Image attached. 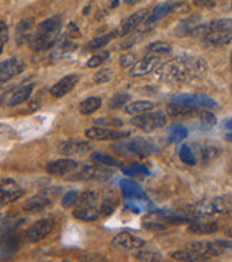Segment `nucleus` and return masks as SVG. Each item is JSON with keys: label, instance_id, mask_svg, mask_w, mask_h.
Wrapping results in <instances>:
<instances>
[{"label": "nucleus", "instance_id": "4", "mask_svg": "<svg viewBox=\"0 0 232 262\" xmlns=\"http://www.w3.org/2000/svg\"><path fill=\"white\" fill-rule=\"evenodd\" d=\"M121 150H124L129 155L146 158L151 156L152 153L156 150V148L152 145L151 140L145 139V138H134V139L121 143Z\"/></svg>", "mask_w": 232, "mask_h": 262}, {"label": "nucleus", "instance_id": "35", "mask_svg": "<svg viewBox=\"0 0 232 262\" xmlns=\"http://www.w3.org/2000/svg\"><path fill=\"white\" fill-rule=\"evenodd\" d=\"M179 159L185 164V165L194 166L197 164V155L194 153V150L188 145H182V148L179 150Z\"/></svg>", "mask_w": 232, "mask_h": 262}, {"label": "nucleus", "instance_id": "22", "mask_svg": "<svg viewBox=\"0 0 232 262\" xmlns=\"http://www.w3.org/2000/svg\"><path fill=\"white\" fill-rule=\"evenodd\" d=\"M206 43L211 46H226L232 42V32L231 30H215L211 32L204 37Z\"/></svg>", "mask_w": 232, "mask_h": 262}, {"label": "nucleus", "instance_id": "38", "mask_svg": "<svg viewBox=\"0 0 232 262\" xmlns=\"http://www.w3.org/2000/svg\"><path fill=\"white\" fill-rule=\"evenodd\" d=\"M116 36V33L113 35H103V36H99V37H95V39H92L89 43H88V49L89 50H99L100 47H103V46H106L113 37Z\"/></svg>", "mask_w": 232, "mask_h": 262}, {"label": "nucleus", "instance_id": "52", "mask_svg": "<svg viewBox=\"0 0 232 262\" xmlns=\"http://www.w3.org/2000/svg\"><path fill=\"white\" fill-rule=\"evenodd\" d=\"M68 35L71 36L72 39L81 37V32H79V27L76 26L75 23H69V26H68Z\"/></svg>", "mask_w": 232, "mask_h": 262}, {"label": "nucleus", "instance_id": "32", "mask_svg": "<svg viewBox=\"0 0 232 262\" xmlns=\"http://www.w3.org/2000/svg\"><path fill=\"white\" fill-rule=\"evenodd\" d=\"M102 106V97L99 96H90L81 102L79 105V112L82 115H90L96 112L99 108Z\"/></svg>", "mask_w": 232, "mask_h": 262}, {"label": "nucleus", "instance_id": "14", "mask_svg": "<svg viewBox=\"0 0 232 262\" xmlns=\"http://www.w3.org/2000/svg\"><path fill=\"white\" fill-rule=\"evenodd\" d=\"M76 169H78V162L73 159H66V158L49 162L46 165V172L52 176H65Z\"/></svg>", "mask_w": 232, "mask_h": 262}, {"label": "nucleus", "instance_id": "28", "mask_svg": "<svg viewBox=\"0 0 232 262\" xmlns=\"http://www.w3.org/2000/svg\"><path fill=\"white\" fill-rule=\"evenodd\" d=\"M155 108V105L149 102V100H135V102H131L125 106V112L128 115H141L145 114V112H149Z\"/></svg>", "mask_w": 232, "mask_h": 262}, {"label": "nucleus", "instance_id": "12", "mask_svg": "<svg viewBox=\"0 0 232 262\" xmlns=\"http://www.w3.org/2000/svg\"><path fill=\"white\" fill-rule=\"evenodd\" d=\"M2 206H5L6 203L18 201L19 198L23 196L25 189H22L13 179H2Z\"/></svg>", "mask_w": 232, "mask_h": 262}, {"label": "nucleus", "instance_id": "8", "mask_svg": "<svg viewBox=\"0 0 232 262\" xmlns=\"http://www.w3.org/2000/svg\"><path fill=\"white\" fill-rule=\"evenodd\" d=\"M187 248L191 249L192 252L204 256L206 261L211 259L212 256H218V255L225 252L222 248H221V245L218 244V241H215V242H211V241H197V242L188 244Z\"/></svg>", "mask_w": 232, "mask_h": 262}, {"label": "nucleus", "instance_id": "19", "mask_svg": "<svg viewBox=\"0 0 232 262\" xmlns=\"http://www.w3.org/2000/svg\"><path fill=\"white\" fill-rule=\"evenodd\" d=\"M59 152L62 155H83L86 152H89L92 146L88 142H82V140H66L59 143Z\"/></svg>", "mask_w": 232, "mask_h": 262}, {"label": "nucleus", "instance_id": "34", "mask_svg": "<svg viewBox=\"0 0 232 262\" xmlns=\"http://www.w3.org/2000/svg\"><path fill=\"white\" fill-rule=\"evenodd\" d=\"M172 258L175 261H185V262H198V261H206L204 256L198 255V253L192 252L191 249H182V251H177V252L172 253Z\"/></svg>", "mask_w": 232, "mask_h": 262}, {"label": "nucleus", "instance_id": "27", "mask_svg": "<svg viewBox=\"0 0 232 262\" xmlns=\"http://www.w3.org/2000/svg\"><path fill=\"white\" fill-rule=\"evenodd\" d=\"M211 206L215 214H229L232 212V196L223 195L211 201Z\"/></svg>", "mask_w": 232, "mask_h": 262}, {"label": "nucleus", "instance_id": "23", "mask_svg": "<svg viewBox=\"0 0 232 262\" xmlns=\"http://www.w3.org/2000/svg\"><path fill=\"white\" fill-rule=\"evenodd\" d=\"M121 188H122V192L125 195L126 199H145L146 198L142 188L131 179H122Z\"/></svg>", "mask_w": 232, "mask_h": 262}, {"label": "nucleus", "instance_id": "6", "mask_svg": "<svg viewBox=\"0 0 232 262\" xmlns=\"http://www.w3.org/2000/svg\"><path fill=\"white\" fill-rule=\"evenodd\" d=\"M54 228V221L50 218L45 219H39L36 221L35 224L32 227L29 228L27 231V241L35 244V242H39L40 239H43L46 236L49 235Z\"/></svg>", "mask_w": 232, "mask_h": 262}, {"label": "nucleus", "instance_id": "45", "mask_svg": "<svg viewBox=\"0 0 232 262\" xmlns=\"http://www.w3.org/2000/svg\"><path fill=\"white\" fill-rule=\"evenodd\" d=\"M112 79V70L110 69H106V68H103V69H99L95 75H93V82L95 83H107L109 80Z\"/></svg>", "mask_w": 232, "mask_h": 262}, {"label": "nucleus", "instance_id": "31", "mask_svg": "<svg viewBox=\"0 0 232 262\" xmlns=\"http://www.w3.org/2000/svg\"><path fill=\"white\" fill-rule=\"evenodd\" d=\"M50 203V198L46 195H35L32 198H29L26 203L23 205L25 211H39L46 208Z\"/></svg>", "mask_w": 232, "mask_h": 262}, {"label": "nucleus", "instance_id": "56", "mask_svg": "<svg viewBox=\"0 0 232 262\" xmlns=\"http://www.w3.org/2000/svg\"><path fill=\"white\" fill-rule=\"evenodd\" d=\"M225 128H226V129H229V131H232V119L225 123Z\"/></svg>", "mask_w": 232, "mask_h": 262}, {"label": "nucleus", "instance_id": "49", "mask_svg": "<svg viewBox=\"0 0 232 262\" xmlns=\"http://www.w3.org/2000/svg\"><path fill=\"white\" fill-rule=\"evenodd\" d=\"M95 122H96L98 126H122V125H124L122 121H119V119H113V118H110V119L100 118V119H96Z\"/></svg>", "mask_w": 232, "mask_h": 262}, {"label": "nucleus", "instance_id": "37", "mask_svg": "<svg viewBox=\"0 0 232 262\" xmlns=\"http://www.w3.org/2000/svg\"><path fill=\"white\" fill-rule=\"evenodd\" d=\"M118 198H105L103 202H102V205H100V215H103V217H109V215H112L115 209L118 208Z\"/></svg>", "mask_w": 232, "mask_h": 262}, {"label": "nucleus", "instance_id": "10", "mask_svg": "<svg viewBox=\"0 0 232 262\" xmlns=\"http://www.w3.org/2000/svg\"><path fill=\"white\" fill-rule=\"evenodd\" d=\"M145 244H146L145 239L139 238V236L131 235L128 232H121L112 239V245L119 251H132V249L143 248Z\"/></svg>", "mask_w": 232, "mask_h": 262}, {"label": "nucleus", "instance_id": "42", "mask_svg": "<svg viewBox=\"0 0 232 262\" xmlns=\"http://www.w3.org/2000/svg\"><path fill=\"white\" fill-rule=\"evenodd\" d=\"M107 59H109V52H106V50L95 53L89 61H88V68H92V69H93V68H99V66H100L102 63H105Z\"/></svg>", "mask_w": 232, "mask_h": 262}, {"label": "nucleus", "instance_id": "43", "mask_svg": "<svg viewBox=\"0 0 232 262\" xmlns=\"http://www.w3.org/2000/svg\"><path fill=\"white\" fill-rule=\"evenodd\" d=\"M218 153H219V150L215 146H204V148H201V161L204 164H208V162L214 161L215 158H218Z\"/></svg>", "mask_w": 232, "mask_h": 262}, {"label": "nucleus", "instance_id": "21", "mask_svg": "<svg viewBox=\"0 0 232 262\" xmlns=\"http://www.w3.org/2000/svg\"><path fill=\"white\" fill-rule=\"evenodd\" d=\"M100 215V209L96 208V205H78L73 211V217L81 221H96Z\"/></svg>", "mask_w": 232, "mask_h": 262}, {"label": "nucleus", "instance_id": "55", "mask_svg": "<svg viewBox=\"0 0 232 262\" xmlns=\"http://www.w3.org/2000/svg\"><path fill=\"white\" fill-rule=\"evenodd\" d=\"M119 3H121V0H112V2H110V8H112V9H115V8L119 6Z\"/></svg>", "mask_w": 232, "mask_h": 262}, {"label": "nucleus", "instance_id": "59", "mask_svg": "<svg viewBox=\"0 0 232 262\" xmlns=\"http://www.w3.org/2000/svg\"><path fill=\"white\" fill-rule=\"evenodd\" d=\"M231 68H232V53H231Z\"/></svg>", "mask_w": 232, "mask_h": 262}, {"label": "nucleus", "instance_id": "51", "mask_svg": "<svg viewBox=\"0 0 232 262\" xmlns=\"http://www.w3.org/2000/svg\"><path fill=\"white\" fill-rule=\"evenodd\" d=\"M6 42H8V25H6L5 20H2V47H0L2 52H3V49H5Z\"/></svg>", "mask_w": 232, "mask_h": 262}, {"label": "nucleus", "instance_id": "20", "mask_svg": "<svg viewBox=\"0 0 232 262\" xmlns=\"http://www.w3.org/2000/svg\"><path fill=\"white\" fill-rule=\"evenodd\" d=\"M201 25V16L199 15H194V16H189V18L182 19L179 22V25L177 26L175 30V35L177 36H192L195 29Z\"/></svg>", "mask_w": 232, "mask_h": 262}, {"label": "nucleus", "instance_id": "58", "mask_svg": "<svg viewBox=\"0 0 232 262\" xmlns=\"http://www.w3.org/2000/svg\"><path fill=\"white\" fill-rule=\"evenodd\" d=\"M226 235H228V236H231V238H232V228H229V229H228V231H226Z\"/></svg>", "mask_w": 232, "mask_h": 262}, {"label": "nucleus", "instance_id": "57", "mask_svg": "<svg viewBox=\"0 0 232 262\" xmlns=\"http://www.w3.org/2000/svg\"><path fill=\"white\" fill-rule=\"evenodd\" d=\"M225 139L229 140V142H232V133H228V135L225 136Z\"/></svg>", "mask_w": 232, "mask_h": 262}, {"label": "nucleus", "instance_id": "5", "mask_svg": "<svg viewBox=\"0 0 232 262\" xmlns=\"http://www.w3.org/2000/svg\"><path fill=\"white\" fill-rule=\"evenodd\" d=\"M173 102H179L188 106H194L198 109H214L218 108V103L215 102L212 97L201 95V93H182L172 99Z\"/></svg>", "mask_w": 232, "mask_h": 262}, {"label": "nucleus", "instance_id": "40", "mask_svg": "<svg viewBox=\"0 0 232 262\" xmlns=\"http://www.w3.org/2000/svg\"><path fill=\"white\" fill-rule=\"evenodd\" d=\"M148 53H155V55H166L172 52V44L166 42H153L146 47Z\"/></svg>", "mask_w": 232, "mask_h": 262}, {"label": "nucleus", "instance_id": "47", "mask_svg": "<svg viewBox=\"0 0 232 262\" xmlns=\"http://www.w3.org/2000/svg\"><path fill=\"white\" fill-rule=\"evenodd\" d=\"M95 203H96V193L92 191H86L79 195L78 205H95Z\"/></svg>", "mask_w": 232, "mask_h": 262}, {"label": "nucleus", "instance_id": "39", "mask_svg": "<svg viewBox=\"0 0 232 262\" xmlns=\"http://www.w3.org/2000/svg\"><path fill=\"white\" fill-rule=\"evenodd\" d=\"M92 161L93 162H98L99 165H105V166H116L118 165V161L115 158L110 156V155H106L103 152H95L92 153Z\"/></svg>", "mask_w": 232, "mask_h": 262}, {"label": "nucleus", "instance_id": "18", "mask_svg": "<svg viewBox=\"0 0 232 262\" xmlns=\"http://www.w3.org/2000/svg\"><path fill=\"white\" fill-rule=\"evenodd\" d=\"M197 109L198 108H194V106L184 105V103L172 100L169 105L166 106V114L170 118H173V119L182 121V119H191L194 116V114L197 112Z\"/></svg>", "mask_w": 232, "mask_h": 262}, {"label": "nucleus", "instance_id": "50", "mask_svg": "<svg viewBox=\"0 0 232 262\" xmlns=\"http://www.w3.org/2000/svg\"><path fill=\"white\" fill-rule=\"evenodd\" d=\"M142 227L148 231H165V225L159 224V222H143Z\"/></svg>", "mask_w": 232, "mask_h": 262}, {"label": "nucleus", "instance_id": "3", "mask_svg": "<svg viewBox=\"0 0 232 262\" xmlns=\"http://www.w3.org/2000/svg\"><path fill=\"white\" fill-rule=\"evenodd\" d=\"M131 123L136 128L142 129V131L151 132L155 131V129H159V128H163L168 123V116L161 111H156V112L149 111V112L134 116Z\"/></svg>", "mask_w": 232, "mask_h": 262}, {"label": "nucleus", "instance_id": "25", "mask_svg": "<svg viewBox=\"0 0 232 262\" xmlns=\"http://www.w3.org/2000/svg\"><path fill=\"white\" fill-rule=\"evenodd\" d=\"M33 89H35V85H33V83H29V85H25V86H22L20 89H18V90H16V92L9 97L8 105H9L10 108H15V106H19L22 105V103H25L27 99L32 96Z\"/></svg>", "mask_w": 232, "mask_h": 262}, {"label": "nucleus", "instance_id": "44", "mask_svg": "<svg viewBox=\"0 0 232 262\" xmlns=\"http://www.w3.org/2000/svg\"><path fill=\"white\" fill-rule=\"evenodd\" d=\"M78 199H79V192L78 191H75V189L68 191V192L63 195L62 206L63 208H71V206L78 203Z\"/></svg>", "mask_w": 232, "mask_h": 262}, {"label": "nucleus", "instance_id": "53", "mask_svg": "<svg viewBox=\"0 0 232 262\" xmlns=\"http://www.w3.org/2000/svg\"><path fill=\"white\" fill-rule=\"evenodd\" d=\"M194 5L199 8H214L215 0H194Z\"/></svg>", "mask_w": 232, "mask_h": 262}, {"label": "nucleus", "instance_id": "24", "mask_svg": "<svg viewBox=\"0 0 232 262\" xmlns=\"http://www.w3.org/2000/svg\"><path fill=\"white\" fill-rule=\"evenodd\" d=\"M191 121L198 122V128L199 129H209L216 125V118L214 114H211L206 109H197V112L191 118Z\"/></svg>", "mask_w": 232, "mask_h": 262}, {"label": "nucleus", "instance_id": "30", "mask_svg": "<svg viewBox=\"0 0 232 262\" xmlns=\"http://www.w3.org/2000/svg\"><path fill=\"white\" fill-rule=\"evenodd\" d=\"M175 8V5L172 3H162V5H158L155 9L152 10V13L146 19V25H152L155 22H159L163 16H166L169 12H172Z\"/></svg>", "mask_w": 232, "mask_h": 262}, {"label": "nucleus", "instance_id": "15", "mask_svg": "<svg viewBox=\"0 0 232 262\" xmlns=\"http://www.w3.org/2000/svg\"><path fill=\"white\" fill-rule=\"evenodd\" d=\"M148 16H149V13H148V10L146 9L135 12L134 15H131L129 18H126L125 20L121 23L119 29L116 30V36H126L128 33L134 32L135 29L139 26L143 20H146V19H148Z\"/></svg>", "mask_w": 232, "mask_h": 262}, {"label": "nucleus", "instance_id": "2", "mask_svg": "<svg viewBox=\"0 0 232 262\" xmlns=\"http://www.w3.org/2000/svg\"><path fill=\"white\" fill-rule=\"evenodd\" d=\"M62 29V19L61 16H54L42 22L29 39L30 47L36 52H43L52 49L57 42Z\"/></svg>", "mask_w": 232, "mask_h": 262}, {"label": "nucleus", "instance_id": "54", "mask_svg": "<svg viewBox=\"0 0 232 262\" xmlns=\"http://www.w3.org/2000/svg\"><path fill=\"white\" fill-rule=\"evenodd\" d=\"M126 5H129V6H132V5H138V3H141L142 0H125Z\"/></svg>", "mask_w": 232, "mask_h": 262}, {"label": "nucleus", "instance_id": "41", "mask_svg": "<svg viewBox=\"0 0 232 262\" xmlns=\"http://www.w3.org/2000/svg\"><path fill=\"white\" fill-rule=\"evenodd\" d=\"M136 258L139 261H146V262H158L162 261V255L156 251H149V249H142L136 253Z\"/></svg>", "mask_w": 232, "mask_h": 262}, {"label": "nucleus", "instance_id": "29", "mask_svg": "<svg viewBox=\"0 0 232 262\" xmlns=\"http://www.w3.org/2000/svg\"><path fill=\"white\" fill-rule=\"evenodd\" d=\"M188 231L194 232V234H214L218 231V224L216 222H199V221H194L191 222V225L188 227Z\"/></svg>", "mask_w": 232, "mask_h": 262}, {"label": "nucleus", "instance_id": "48", "mask_svg": "<svg viewBox=\"0 0 232 262\" xmlns=\"http://www.w3.org/2000/svg\"><path fill=\"white\" fill-rule=\"evenodd\" d=\"M121 66L122 68H132L135 63H136V55L132 52H126L121 56Z\"/></svg>", "mask_w": 232, "mask_h": 262}, {"label": "nucleus", "instance_id": "9", "mask_svg": "<svg viewBox=\"0 0 232 262\" xmlns=\"http://www.w3.org/2000/svg\"><path fill=\"white\" fill-rule=\"evenodd\" d=\"M161 63V55H155V53H149L148 56H145L143 59L138 61L134 66L131 68V76H143L148 75L153 70H156V68Z\"/></svg>", "mask_w": 232, "mask_h": 262}, {"label": "nucleus", "instance_id": "33", "mask_svg": "<svg viewBox=\"0 0 232 262\" xmlns=\"http://www.w3.org/2000/svg\"><path fill=\"white\" fill-rule=\"evenodd\" d=\"M188 136V128L181 125V123H177L173 126H170L169 135H168V139H169L170 143H179L182 140L185 139Z\"/></svg>", "mask_w": 232, "mask_h": 262}, {"label": "nucleus", "instance_id": "13", "mask_svg": "<svg viewBox=\"0 0 232 262\" xmlns=\"http://www.w3.org/2000/svg\"><path fill=\"white\" fill-rule=\"evenodd\" d=\"M85 135L90 140H116L129 136V132H115L96 125V126H92L89 129H86Z\"/></svg>", "mask_w": 232, "mask_h": 262}, {"label": "nucleus", "instance_id": "36", "mask_svg": "<svg viewBox=\"0 0 232 262\" xmlns=\"http://www.w3.org/2000/svg\"><path fill=\"white\" fill-rule=\"evenodd\" d=\"M122 172L129 176V178H134V176H138V175H146L149 174L148 168L142 164H134V165L124 166L122 168Z\"/></svg>", "mask_w": 232, "mask_h": 262}, {"label": "nucleus", "instance_id": "11", "mask_svg": "<svg viewBox=\"0 0 232 262\" xmlns=\"http://www.w3.org/2000/svg\"><path fill=\"white\" fill-rule=\"evenodd\" d=\"M109 175H112V171L106 169L105 165H88L83 166L79 172H76L71 178L78 179V181H89V179H106Z\"/></svg>", "mask_w": 232, "mask_h": 262}, {"label": "nucleus", "instance_id": "1", "mask_svg": "<svg viewBox=\"0 0 232 262\" xmlns=\"http://www.w3.org/2000/svg\"><path fill=\"white\" fill-rule=\"evenodd\" d=\"M208 65L202 58L182 55L159 66L158 75L165 82H191L204 78Z\"/></svg>", "mask_w": 232, "mask_h": 262}, {"label": "nucleus", "instance_id": "26", "mask_svg": "<svg viewBox=\"0 0 232 262\" xmlns=\"http://www.w3.org/2000/svg\"><path fill=\"white\" fill-rule=\"evenodd\" d=\"M32 26H33V19L32 18H25L20 20V23L16 27V43L23 44L25 40L30 39Z\"/></svg>", "mask_w": 232, "mask_h": 262}, {"label": "nucleus", "instance_id": "7", "mask_svg": "<svg viewBox=\"0 0 232 262\" xmlns=\"http://www.w3.org/2000/svg\"><path fill=\"white\" fill-rule=\"evenodd\" d=\"M26 68L25 62L19 58H10L0 63V82L2 85L6 83L8 80L13 79L15 76L20 75Z\"/></svg>", "mask_w": 232, "mask_h": 262}, {"label": "nucleus", "instance_id": "17", "mask_svg": "<svg viewBox=\"0 0 232 262\" xmlns=\"http://www.w3.org/2000/svg\"><path fill=\"white\" fill-rule=\"evenodd\" d=\"M53 52L50 53L53 59H61L65 58L66 55L72 53L75 49H78V43L75 42V39H72L71 36L66 33V36H63L62 39H57V42L54 43L52 47Z\"/></svg>", "mask_w": 232, "mask_h": 262}, {"label": "nucleus", "instance_id": "16", "mask_svg": "<svg viewBox=\"0 0 232 262\" xmlns=\"http://www.w3.org/2000/svg\"><path fill=\"white\" fill-rule=\"evenodd\" d=\"M78 82H79V75L71 73V75L61 79L59 82H56L53 86L50 87L49 92H50V95L53 97H63L78 85Z\"/></svg>", "mask_w": 232, "mask_h": 262}, {"label": "nucleus", "instance_id": "46", "mask_svg": "<svg viewBox=\"0 0 232 262\" xmlns=\"http://www.w3.org/2000/svg\"><path fill=\"white\" fill-rule=\"evenodd\" d=\"M129 100L128 95H122V93H118L113 97H110L109 100V109H121L122 106H125V103Z\"/></svg>", "mask_w": 232, "mask_h": 262}]
</instances>
